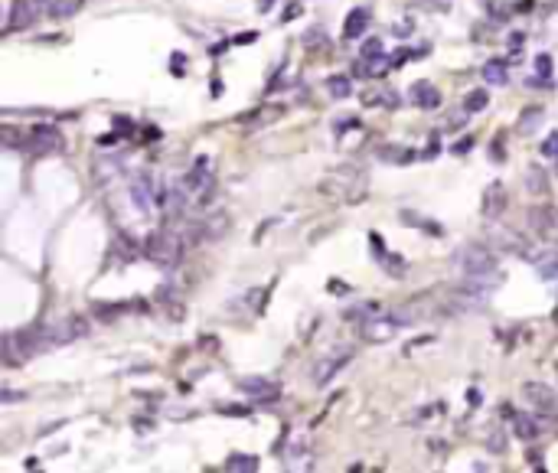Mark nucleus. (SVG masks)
<instances>
[{
	"label": "nucleus",
	"mask_w": 558,
	"mask_h": 473,
	"mask_svg": "<svg viewBox=\"0 0 558 473\" xmlns=\"http://www.w3.org/2000/svg\"><path fill=\"white\" fill-rule=\"evenodd\" d=\"M411 101L418 108H425V111H431V108L441 105V92L431 85V82H415V85H411Z\"/></svg>",
	"instance_id": "9b49d317"
},
{
	"label": "nucleus",
	"mask_w": 558,
	"mask_h": 473,
	"mask_svg": "<svg viewBox=\"0 0 558 473\" xmlns=\"http://www.w3.org/2000/svg\"><path fill=\"white\" fill-rule=\"evenodd\" d=\"M17 398H20V392H10V388L3 392V401H17Z\"/></svg>",
	"instance_id": "c9c22d12"
},
{
	"label": "nucleus",
	"mask_w": 558,
	"mask_h": 473,
	"mask_svg": "<svg viewBox=\"0 0 558 473\" xmlns=\"http://www.w3.org/2000/svg\"><path fill=\"white\" fill-rule=\"evenodd\" d=\"M483 78H486L490 85H506V82H509V72H506L503 59H490V63L483 65Z\"/></svg>",
	"instance_id": "a211bd4d"
},
{
	"label": "nucleus",
	"mask_w": 558,
	"mask_h": 473,
	"mask_svg": "<svg viewBox=\"0 0 558 473\" xmlns=\"http://www.w3.org/2000/svg\"><path fill=\"white\" fill-rule=\"evenodd\" d=\"M372 56H382V43H379V40H369V43L363 46V59H372Z\"/></svg>",
	"instance_id": "c756f323"
},
{
	"label": "nucleus",
	"mask_w": 558,
	"mask_h": 473,
	"mask_svg": "<svg viewBox=\"0 0 558 473\" xmlns=\"http://www.w3.org/2000/svg\"><path fill=\"white\" fill-rule=\"evenodd\" d=\"M493 242H496V251H513V255H526V258H532L529 255V242L523 235H516V232H509V229H493Z\"/></svg>",
	"instance_id": "9d476101"
},
{
	"label": "nucleus",
	"mask_w": 558,
	"mask_h": 473,
	"mask_svg": "<svg viewBox=\"0 0 558 473\" xmlns=\"http://www.w3.org/2000/svg\"><path fill=\"white\" fill-rule=\"evenodd\" d=\"M33 17H36V0H13L10 3V20H7L3 33H13V30L30 26Z\"/></svg>",
	"instance_id": "1a4fd4ad"
},
{
	"label": "nucleus",
	"mask_w": 558,
	"mask_h": 473,
	"mask_svg": "<svg viewBox=\"0 0 558 473\" xmlns=\"http://www.w3.org/2000/svg\"><path fill=\"white\" fill-rule=\"evenodd\" d=\"M555 271H558V255H555V261H552V268H542V274L548 278V274H555Z\"/></svg>",
	"instance_id": "e433bc0d"
},
{
	"label": "nucleus",
	"mask_w": 558,
	"mask_h": 473,
	"mask_svg": "<svg viewBox=\"0 0 558 473\" xmlns=\"http://www.w3.org/2000/svg\"><path fill=\"white\" fill-rule=\"evenodd\" d=\"M402 219H405L408 226H418V229H425V232H428V235H434V238H441V235H444V226H441V222H434V219H425V215H415V213H408V209H405V213H402Z\"/></svg>",
	"instance_id": "6ab92c4d"
},
{
	"label": "nucleus",
	"mask_w": 558,
	"mask_h": 473,
	"mask_svg": "<svg viewBox=\"0 0 558 473\" xmlns=\"http://www.w3.org/2000/svg\"><path fill=\"white\" fill-rule=\"evenodd\" d=\"M523 46H526V36H523V33H513V36H509V53H519Z\"/></svg>",
	"instance_id": "2f4dec72"
},
{
	"label": "nucleus",
	"mask_w": 558,
	"mask_h": 473,
	"mask_svg": "<svg viewBox=\"0 0 558 473\" xmlns=\"http://www.w3.org/2000/svg\"><path fill=\"white\" fill-rule=\"evenodd\" d=\"M503 209H506V190H503V183H493L483 193V215L493 219V215H500Z\"/></svg>",
	"instance_id": "f8f14e48"
},
{
	"label": "nucleus",
	"mask_w": 558,
	"mask_h": 473,
	"mask_svg": "<svg viewBox=\"0 0 558 473\" xmlns=\"http://www.w3.org/2000/svg\"><path fill=\"white\" fill-rule=\"evenodd\" d=\"M486 447H490V451H496V454H503L506 451V434H500V431H496V434H490Z\"/></svg>",
	"instance_id": "c85d7f7f"
},
{
	"label": "nucleus",
	"mask_w": 558,
	"mask_h": 473,
	"mask_svg": "<svg viewBox=\"0 0 558 473\" xmlns=\"http://www.w3.org/2000/svg\"><path fill=\"white\" fill-rule=\"evenodd\" d=\"M536 72H539V78L552 76V56H548V53H539L536 56Z\"/></svg>",
	"instance_id": "a878e982"
},
{
	"label": "nucleus",
	"mask_w": 558,
	"mask_h": 473,
	"mask_svg": "<svg viewBox=\"0 0 558 473\" xmlns=\"http://www.w3.org/2000/svg\"><path fill=\"white\" fill-rule=\"evenodd\" d=\"M366 26H369V10H366V7H356V10H350V17H346V23H343V36L346 40H359L366 33Z\"/></svg>",
	"instance_id": "ddd939ff"
},
{
	"label": "nucleus",
	"mask_w": 558,
	"mask_h": 473,
	"mask_svg": "<svg viewBox=\"0 0 558 473\" xmlns=\"http://www.w3.org/2000/svg\"><path fill=\"white\" fill-rule=\"evenodd\" d=\"M229 470H242V473H255L258 470V457H252V454H232L226 463Z\"/></svg>",
	"instance_id": "5701e85b"
},
{
	"label": "nucleus",
	"mask_w": 558,
	"mask_h": 473,
	"mask_svg": "<svg viewBox=\"0 0 558 473\" xmlns=\"http://www.w3.org/2000/svg\"><path fill=\"white\" fill-rule=\"evenodd\" d=\"M411 323H415V317H411L408 310L376 313L372 320L359 323V333H363V340H369V343H386V340H392L398 330H405V326H411Z\"/></svg>",
	"instance_id": "f03ea898"
},
{
	"label": "nucleus",
	"mask_w": 558,
	"mask_h": 473,
	"mask_svg": "<svg viewBox=\"0 0 558 473\" xmlns=\"http://www.w3.org/2000/svg\"><path fill=\"white\" fill-rule=\"evenodd\" d=\"M529 229L542 242H558V209L555 206H532L529 209Z\"/></svg>",
	"instance_id": "39448f33"
},
{
	"label": "nucleus",
	"mask_w": 558,
	"mask_h": 473,
	"mask_svg": "<svg viewBox=\"0 0 558 473\" xmlns=\"http://www.w3.org/2000/svg\"><path fill=\"white\" fill-rule=\"evenodd\" d=\"M271 7H274V0H258V10H261V13H268Z\"/></svg>",
	"instance_id": "f704fd0d"
},
{
	"label": "nucleus",
	"mask_w": 558,
	"mask_h": 473,
	"mask_svg": "<svg viewBox=\"0 0 558 473\" xmlns=\"http://www.w3.org/2000/svg\"><path fill=\"white\" fill-rule=\"evenodd\" d=\"M356 124H359V121H356V118H343V121H336V124H333V134H336V138H343L346 131H353Z\"/></svg>",
	"instance_id": "cd10ccee"
},
{
	"label": "nucleus",
	"mask_w": 558,
	"mask_h": 473,
	"mask_svg": "<svg viewBox=\"0 0 558 473\" xmlns=\"http://www.w3.org/2000/svg\"><path fill=\"white\" fill-rule=\"evenodd\" d=\"M470 147H473V138H463V140H457V144H454V153H467Z\"/></svg>",
	"instance_id": "473e14b6"
},
{
	"label": "nucleus",
	"mask_w": 558,
	"mask_h": 473,
	"mask_svg": "<svg viewBox=\"0 0 558 473\" xmlns=\"http://www.w3.org/2000/svg\"><path fill=\"white\" fill-rule=\"evenodd\" d=\"M376 313H382L379 310V304H356V307H350L343 317L346 320H353V323H366V320H372Z\"/></svg>",
	"instance_id": "412c9836"
},
{
	"label": "nucleus",
	"mask_w": 558,
	"mask_h": 473,
	"mask_svg": "<svg viewBox=\"0 0 558 473\" xmlns=\"http://www.w3.org/2000/svg\"><path fill=\"white\" fill-rule=\"evenodd\" d=\"M542 153L545 157H558V131H552L545 138V144H542Z\"/></svg>",
	"instance_id": "bb28decb"
},
{
	"label": "nucleus",
	"mask_w": 558,
	"mask_h": 473,
	"mask_svg": "<svg viewBox=\"0 0 558 473\" xmlns=\"http://www.w3.org/2000/svg\"><path fill=\"white\" fill-rule=\"evenodd\" d=\"M327 92H330L333 98H350V92H353V82L346 76H330L327 78Z\"/></svg>",
	"instance_id": "b1692460"
},
{
	"label": "nucleus",
	"mask_w": 558,
	"mask_h": 473,
	"mask_svg": "<svg viewBox=\"0 0 558 473\" xmlns=\"http://www.w3.org/2000/svg\"><path fill=\"white\" fill-rule=\"evenodd\" d=\"M513 428H516V434H519L523 441H536V438H539V424L529 418V415H516Z\"/></svg>",
	"instance_id": "4be33fe9"
},
{
	"label": "nucleus",
	"mask_w": 558,
	"mask_h": 473,
	"mask_svg": "<svg viewBox=\"0 0 558 473\" xmlns=\"http://www.w3.org/2000/svg\"><path fill=\"white\" fill-rule=\"evenodd\" d=\"M350 359H353V349H350V346H343V349H333L330 356L317 359V369H313V385H317V388L330 385L333 379H336L346 366H350Z\"/></svg>",
	"instance_id": "20e7f679"
},
{
	"label": "nucleus",
	"mask_w": 558,
	"mask_h": 473,
	"mask_svg": "<svg viewBox=\"0 0 558 473\" xmlns=\"http://www.w3.org/2000/svg\"><path fill=\"white\" fill-rule=\"evenodd\" d=\"M542 121H545V111H542V108H539V105L536 108H526V111L519 115V124H516V131H519V134H536Z\"/></svg>",
	"instance_id": "dca6fc26"
},
{
	"label": "nucleus",
	"mask_w": 558,
	"mask_h": 473,
	"mask_svg": "<svg viewBox=\"0 0 558 473\" xmlns=\"http://www.w3.org/2000/svg\"><path fill=\"white\" fill-rule=\"evenodd\" d=\"M219 411H222V415H229V418H232V415H238V418H248V415H252V411L242 408V405H222Z\"/></svg>",
	"instance_id": "7c9ffc66"
},
{
	"label": "nucleus",
	"mask_w": 558,
	"mask_h": 473,
	"mask_svg": "<svg viewBox=\"0 0 558 473\" xmlns=\"http://www.w3.org/2000/svg\"><path fill=\"white\" fill-rule=\"evenodd\" d=\"M486 105H490V95H486L483 88H473V92L463 95V111H467V115H480Z\"/></svg>",
	"instance_id": "aec40b11"
},
{
	"label": "nucleus",
	"mask_w": 558,
	"mask_h": 473,
	"mask_svg": "<svg viewBox=\"0 0 558 473\" xmlns=\"http://www.w3.org/2000/svg\"><path fill=\"white\" fill-rule=\"evenodd\" d=\"M555 323H558V310H555Z\"/></svg>",
	"instance_id": "58836bf2"
},
{
	"label": "nucleus",
	"mask_w": 558,
	"mask_h": 473,
	"mask_svg": "<svg viewBox=\"0 0 558 473\" xmlns=\"http://www.w3.org/2000/svg\"><path fill=\"white\" fill-rule=\"evenodd\" d=\"M238 388H242L245 395H252L255 401H278V395H281L278 382H271V379H258V376L238 379Z\"/></svg>",
	"instance_id": "6e6552de"
},
{
	"label": "nucleus",
	"mask_w": 558,
	"mask_h": 473,
	"mask_svg": "<svg viewBox=\"0 0 558 473\" xmlns=\"http://www.w3.org/2000/svg\"><path fill=\"white\" fill-rule=\"evenodd\" d=\"M23 147H30L33 153H56L65 147V140L53 124H33L30 134L23 138Z\"/></svg>",
	"instance_id": "423d86ee"
},
{
	"label": "nucleus",
	"mask_w": 558,
	"mask_h": 473,
	"mask_svg": "<svg viewBox=\"0 0 558 473\" xmlns=\"http://www.w3.org/2000/svg\"><path fill=\"white\" fill-rule=\"evenodd\" d=\"M183 69H186V59H183V56H173V76H183Z\"/></svg>",
	"instance_id": "72a5a7b5"
},
{
	"label": "nucleus",
	"mask_w": 558,
	"mask_h": 473,
	"mask_svg": "<svg viewBox=\"0 0 558 473\" xmlns=\"http://www.w3.org/2000/svg\"><path fill=\"white\" fill-rule=\"evenodd\" d=\"M36 3H49V0H36Z\"/></svg>",
	"instance_id": "4c0bfd02"
},
{
	"label": "nucleus",
	"mask_w": 558,
	"mask_h": 473,
	"mask_svg": "<svg viewBox=\"0 0 558 473\" xmlns=\"http://www.w3.org/2000/svg\"><path fill=\"white\" fill-rule=\"evenodd\" d=\"M526 190H529L532 196H548V173L542 170V167H529Z\"/></svg>",
	"instance_id": "f3484780"
},
{
	"label": "nucleus",
	"mask_w": 558,
	"mask_h": 473,
	"mask_svg": "<svg viewBox=\"0 0 558 473\" xmlns=\"http://www.w3.org/2000/svg\"><path fill=\"white\" fill-rule=\"evenodd\" d=\"M183 251H186V242H183L180 235H173V232H157V235H151V242H147V258L163 265V268L177 265Z\"/></svg>",
	"instance_id": "7ed1b4c3"
},
{
	"label": "nucleus",
	"mask_w": 558,
	"mask_h": 473,
	"mask_svg": "<svg viewBox=\"0 0 558 473\" xmlns=\"http://www.w3.org/2000/svg\"><path fill=\"white\" fill-rule=\"evenodd\" d=\"M226 226H229V215L226 213L213 215V219L206 222V238H222V235H226Z\"/></svg>",
	"instance_id": "393cba45"
},
{
	"label": "nucleus",
	"mask_w": 558,
	"mask_h": 473,
	"mask_svg": "<svg viewBox=\"0 0 558 473\" xmlns=\"http://www.w3.org/2000/svg\"><path fill=\"white\" fill-rule=\"evenodd\" d=\"M454 265L463 271L467 288L490 290V288H496V284L503 281V271L496 268L493 251H486V248H480V245L461 248V251H457V258H454Z\"/></svg>",
	"instance_id": "f257e3e1"
},
{
	"label": "nucleus",
	"mask_w": 558,
	"mask_h": 473,
	"mask_svg": "<svg viewBox=\"0 0 558 473\" xmlns=\"http://www.w3.org/2000/svg\"><path fill=\"white\" fill-rule=\"evenodd\" d=\"M523 398H526L529 405H536L545 418H558V395L555 388L542 385V382H526L523 385Z\"/></svg>",
	"instance_id": "0eeeda50"
},
{
	"label": "nucleus",
	"mask_w": 558,
	"mask_h": 473,
	"mask_svg": "<svg viewBox=\"0 0 558 473\" xmlns=\"http://www.w3.org/2000/svg\"><path fill=\"white\" fill-rule=\"evenodd\" d=\"M392 69V59L386 53L382 56H372V59H363L359 63V76H369V78H382Z\"/></svg>",
	"instance_id": "2eb2a0df"
},
{
	"label": "nucleus",
	"mask_w": 558,
	"mask_h": 473,
	"mask_svg": "<svg viewBox=\"0 0 558 473\" xmlns=\"http://www.w3.org/2000/svg\"><path fill=\"white\" fill-rule=\"evenodd\" d=\"M82 7H85V0H49V3H46V10H49L53 20H69V17H76Z\"/></svg>",
	"instance_id": "4468645a"
}]
</instances>
